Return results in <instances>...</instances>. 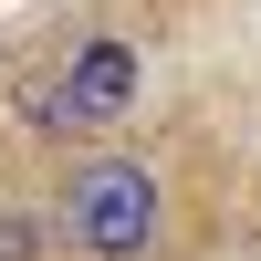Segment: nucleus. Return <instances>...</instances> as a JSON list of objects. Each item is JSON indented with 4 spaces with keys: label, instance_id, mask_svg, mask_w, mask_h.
Returning <instances> with one entry per match:
<instances>
[{
    "label": "nucleus",
    "instance_id": "2",
    "mask_svg": "<svg viewBox=\"0 0 261 261\" xmlns=\"http://www.w3.org/2000/svg\"><path fill=\"white\" fill-rule=\"evenodd\" d=\"M125 105H136V53H125V42H84L73 73H63V94H42V125H53V136H94Z\"/></svg>",
    "mask_w": 261,
    "mask_h": 261
},
{
    "label": "nucleus",
    "instance_id": "3",
    "mask_svg": "<svg viewBox=\"0 0 261 261\" xmlns=\"http://www.w3.org/2000/svg\"><path fill=\"white\" fill-rule=\"evenodd\" d=\"M42 251V230H21V220H0V261H32Z\"/></svg>",
    "mask_w": 261,
    "mask_h": 261
},
{
    "label": "nucleus",
    "instance_id": "1",
    "mask_svg": "<svg viewBox=\"0 0 261 261\" xmlns=\"http://www.w3.org/2000/svg\"><path fill=\"white\" fill-rule=\"evenodd\" d=\"M63 230H73V251H94V261H136L146 241H157V178H146L136 157L73 167V188H63Z\"/></svg>",
    "mask_w": 261,
    "mask_h": 261
}]
</instances>
